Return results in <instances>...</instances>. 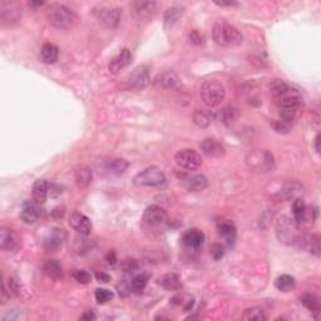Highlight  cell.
Returning <instances> with one entry per match:
<instances>
[{
  "mask_svg": "<svg viewBox=\"0 0 321 321\" xmlns=\"http://www.w3.org/2000/svg\"><path fill=\"white\" fill-rule=\"evenodd\" d=\"M154 83H156V86L165 89H177L181 86V81H179L178 75L174 74L173 72L161 73L156 77Z\"/></svg>",
  "mask_w": 321,
  "mask_h": 321,
  "instance_id": "obj_20",
  "label": "cell"
},
{
  "mask_svg": "<svg viewBox=\"0 0 321 321\" xmlns=\"http://www.w3.org/2000/svg\"><path fill=\"white\" fill-rule=\"evenodd\" d=\"M272 128L275 129L277 133H289L290 128H291V126L287 125V123L284 122V121H275V122L271 123Z\"/></svg>",
  "mask_w": 321,
  "mask_h": 321,
  "instance_id": "obj_43",
  "label": "cell"
},
{
  "mask_svg": "<svg viewBox=\"0 0 321 321\" xmlns=\"http://www.w3.org/2000/svg\"><path fill=\"white\" fill-rule=\"evenodd\" d=\"M166 219H167V213L162 207L157 206V205H152V206L147 207L145 213H143V222L151 227L165 224Z\"/></svg>",
  "mask_w": 321,
  "mask_h": 321,
  "instance_id": "obj_12",
  "label": "cell"
},
{
  "mask_svg": "<svg viewBox=\"0 0 321 321\" xmlns=\"http://www.w3.org/2000/svg\"><path fill=\"white\" fill-rule=\"evenodd\" d=\"M59 57V49L57 46L53 43H46L43 44L41 50V58L42 62L46 64H53L58 61Z\"/></svg>",
  "mask_w": 321,
  "mask_h": 321,
  "instance_id": "obj_27",
  "label": "cell"
},
{
  "mask_svg": "<svg viewBox=\"0 0 321 321\" xmlns=\"http://www.w3.org/2000/svg\"><path fill=\"white\" fill-rule=\"evenodd\" d=\"M217 115H218V119L221 121L224 125L230 126V125H232L236 119H237L238 112L235 107L227 106V107H224V108L218 112Z\"/></svg>",
  "mask_w": 321,
  "mask_h": 321,
  "instance_id": "obj_32",
  "label": "cell"
},
{
  "mask_svg": "<svg viewBox=\"0 0 321 321\" xmlns=\"http://www.w3.org/2000/svg\"><path fill=\"white\" fill-rule=\"evenodd\" d=\"M147 283H148L147 275H145V274L136 275L133 278H132V283H131L132 290H133L134 292H142L143 290H145V287L147 286Z\"/></svg>",
  "mask_w": 321,
  "mask_h": 321,
  "instance_id": "obj_38",
  "label": "cell"
},
{
  "mask_svg": "<svg viewBox=\"0 0 321 321\" xmlns=\"http://www.w3.org/2000/svg\"><path fill=\"white\" fill-rule=\"evenodd\" d=\"M301 191V186L296 184V182H291V184H286L284 186L283 190L278 191L276 193V198L278 201H289L290 198H295Z\"/></svg>",
  "mask_w": 321,
  "mask_h": 321,
  "instance_id": "obj_28",
  "label": "cell"
},
{
  "mask_svg": "<svg viewBox=\"0 0 321 321\" xmlns=\"http://www.w3.org/2000/svg\"><path fill=\"white\" fill-rule=\"evenodd\" d=\"M192 119L193 123L199 128H206V127L210 126L211 123V117L207 112L201 111V109H197V111L193 112L192 114Z\"/></svg>",
  "mask_w": 321,
  "mask_h": 321,
  "instance_id": "obj_37",
  "label": "cell"
},
{
  "mask_svg": "<svg viewBox=\"0 0 321 321\" xmlns=\"http://www.w3.org/2000/svg\"><path fill=\"white\" fill-rule=\"evenodd\" d=\"M166 182V174L161 168L152 166L141 171L133 178V184L142 187H158Z\"/></svg>",
  "mask_w": 321,
  "mask_h": 321,
  "instance_id": "obj_6",
  "label": "cell"
},
{
  "mask_svg": "<svg viewBox=\"0 0 321 321\" xmlns=\"http://www.w3.org/2000/svg\"><path fill=\"white\" fill-rule=\"evenodd\" d=\"M129 163L123 158H107L97 163V170L103 176H121L127 171Z\"/></svg>",
  "mask_w": 321,
  "mask_h": 321,
  "instance_id": "obj_8",
  "label": "cell"
},
{
  "mask_svg": "<svg viewBox=\"0 0 321 321\" xmlns=\"http://www.w3.org/2000/svg\"><path fill=\"white\" fill-rule=\"evenodd\" d=\"M199 148H201L202 153L206 154L207 157H221L226 152L225 146L219 141L215 139V138H206V139H204L201 145H199Z\"/></svg>",
  "mask_w": 321,
  "mask_h": 321,
  "instance_id": "obj_17",
  "label": "cell"
},
{
  "mask_svg": "<svg viewBox=\"0 0 321 321\" xmlns=\"http://www.w3.org/2000/svg\"><path fill=\"white\" fill-rule=\"evenodd\" d=\"M207 186L208 181L204 174H197V176L188 177L187 179H185V187L190 192H201V191L206 190Z\"/></svg>",
  "mask_w": 321,
  "mask_h": 321,
  "instance_id": "obj_24",
  "label": "cell"
},
{
  "mask_svg": "<svg viewBox=\"0 0 321 321\" xmlns=\"http://www.w3.org/2000/svg\"><path fill=\"white\" fill-rule=\"evenodd\" d=\"M43 272L53 280H61L63 277V267L58 260H47L43 264Z\"/></svg>",
  "mask_w": 321,
  "mask_h": 321,
  "instance_id": "obj_26",
  "label": "cell"
},
{
  "mask_svg": "<svg viewBox=\"0 0 321 321\" xmlns=\"http://www.w3.org/2000/svg\"><path fill=\"white\" fill-rule=\"evenodd\" d=\"M157 283H158V285L162 286L163 289L170 290V291L179 290L182 287L181 278H179L178 275L174 274V272H170V274L161 276Z\"/></svg>",
  "mask_w": 321,
  "mask_h": 321,
  "instance_id": "obj_25",
  "label": "cell"
},
{
  "mask_svg": "<svg viewBox=\"0 0 321 321\" xmlns=\"http://www.w3.org/2000/svg\"><path fill=\"white\" fill-rule=\"evenodd\" d=\"M216 5H218V7H236L237 3L236 2H216Z\"/></svg>",
  "mask_w": 321,
  "mask_h": 321,
  "instance_id": "obj_48",
  "label": "cell"
},
{
  "mask_svg": "<svg viewBox=\"0 0 321 321\" xmlns=\"http://www.w3.org/2000/svg\"><path fill=\"white\" fill-rule=\"evenodd\" d=\"M315 149H316L317 153H320V134L315 137Z\"/></svg>",
  "mask_w": 321,
  "mask_h": 321,
  "instance_id": "obj_51",
  "label": "cell"
},
{
  "mask_svg": "<svg viewBox=\"0 0 321 321\" xmlns=\"http://www.w3.org/2000/svg\"><path fill=\"white\" fill-rule=\"evenodd\" d=\"M69 225L73 227L78 233L83 236H88L92 231V222L91 219L87 217L83 213L74 211L69 217Z\"/></svg>",
  "mask_w": 321,
  "mask_h": 321,
  "instance_id": "obj_14",
  "label": "cell"
},
{
  "mask_svg": "<svg viewBox=\"0 0 321 321\" xmlns=\"http://www.w3.org/2000/svg\"><path fill=\"white\" fill-rule=\"evenodd\" d=\"M107 260H108V263H109V264L114 265V264H115V261H117V258H115L114 252H109V253H108V256H107Z\"/></svg>",
  "mask_w": 321,
  "mask_h": 321,
  "instance_id": "obj_50",
  "label": "cell"
},
{
  "mask_svg": "<svg viewBox=\"0 0 321 321\" xmlns=\"http://www.w3.org/2000/svg\"><path fill=\"white\" fill-rule=\"evenodd\" d=\"M95 300L99 304H106L113 298V292L107 289H97L95 290Z\"/></svg>",
  "mask_w": 321,
  "mask_h": 321,
  "instance_id": "obj_40",
  "label": "cell"
},
{
  "mask_svg": "<svg viewBox=\"0 0 321 321\" xmlns=\"http://www.w3.org/2000/svg\"><path fill=\"white\" fill-rule=\"evenodd\" d=\"M48 195H49V185L44 179H38L33 186V198L36 205L46 204Z\"/></svg>",
  "mask_w": 321,
  "mask_h": 321,
  "instance_id": "obj_22",
  "label": "cell"
},
{
  "mask_svg": "<svg viewBox=\"0 0 321 321\" xmlns=\"http://www.w3.org/2000/svg\"><path fill=\"white\" fill-rule=\"evenodd\" d=\"M301 303H303V305L305 306L306 309L310 310L311 312H314V314H319L320 312V301H319V297L316 296V295L314 294H304L303 296H301Z\"/></svg>",
  "mask_w": 321,
  "mask_h": 321,
  "instance_id": "obj_34",
  "label": "cell"
},
{
  "mask_svg": "<svg viewBox=\"0 0 321 321\" xmlns=\"http://www.w3.org/2000/svg\"><path fill=\"white\" fill-rule=\"evenodd\" d=\"M211 256H212L215 260H219L221 257H224L225 255V247L221 244H213L210 249Z\"/></svg>",
  "mask_w": 321,
  "mask_h": 321,
  "instance_id": "obj_42",
  "label": "cell"
},
{
  "mask_svg": "<svg viewBox=\"0 0 321 321\" xmlns=\"http://www.w3.org/2000/svg\"><path fill=\"white\" fill-rule=\"evenodd\" d=\"M131 61H132L131 50L127 49V48H123V49L121 50L117 55H114V57L111 59V62H109L108 66L109 72L113 73V74H117L121 70L125 69L126 67H128Z\"/></svg>",
  "mask_w": 321,
  "mask_h": 321,
  "instance_id": "obj_15",
  "label": "cell"
},
{
  "mask_svg": "<svg viewBox=\"0 0 321 321\" xmlns=\"http://www.w3.org/2000/svg\"><path fill=\"white\" fill-rule=\"evenodd\" d=\"M81 319H82V320H94V319H95V315L93 314L92 311H87L86 314L82 315Z\"/></svg>",
  "mask_w": 321,
  "mask_h": 321,
  "instance_id": "obj_49",
  "label": "cell"
},
{
  "mask_svg": "<svg viewBox=\"0 0 321 321\" xmlns=\"http://www.w3.org/2000/svg\"><path fill=\"white\" fill-rule=\"evenodd\" d=\"M46 13L49 23L57 29H67L74 21V14L63 4H50Z\"/></svg>",
  "mask_w": 321,
  "mask_h": 321,
  "instance_id": "obj_4",
  "label": "cell"
},
{
  "mask_svg": "<svg viewBox=\"0 0 321 321\" xmlns=\"http://www.w3.org/2000/svg\"><path fill=\"white\" fill-rule=\"evenodd\" d=\"M73 277L75 278V281H78L79 284H83V285H87L92 281V275L89 274L86 270H75L73 272Z\"/></svg>",
  "mask_w": 321,
  "mask_h": 321,
  "instance_id": "obj_41",
  "label": "cell"
},
{
  "mask_svg": "<svg viewBox=\"0 0 321 321\" xmlns=\"http://www.w3.org/2000/svg\"><path fill=\"white\" fill-rule=\"evenodd\" d=\"M242 319L245 321H265L267 320V315L265 314V311L261 308L253 306V308L245 310Z\"/></svg>",
  "mask_w": 321,
  "mask_h": 321,
  "instance_id": "obj_35",
  "label": "cell"
},
{
  "mask_svg": "<svg viewBox=\"0 0 321 321\" xmlns=\"http://www.w3.org/2000/svg\"><path fill=\"white\" fill-rule=\"evenodd\" d=\"M277 104L280 109H290V111H300L303 107V98L297 92L290 91L287 94L277 98Z\"/></svg>",
  "mask_w": 321,
  "mask_h": 321,
  "instance_id": "obj_16",
  "label": "cell"
},
{
  "mask_svg": "<svg viewBox=\"0 0 321 321\" xmlns=\"http://www.w3.org/2000/svg\"><path fill=\"white\" fill-rule=\"evenodd\" d=\"M218 235L229 245H232L236 238V229L231 222H222L217 227Z\"/></svg>",
  "mask_w": 321,
  "mask_h": 321,
  "instance_id": "obj_30",
  "label": "cell"
},
{
  "mask_svg": "<svg viewBox=\"0 0 321 321\" xmlns=\"http://www.w3.org/2000/svg\"><path fill=\"white\" fill-rule=\"evenodd\" d=\"M52 216L54 218H62L64 216V207H57L52 211Z\"/></svg>",
  "mask_w": 321,
  "mask_h": 321,
  "instance_id": "obj_47",
  "label": "cell"
},
{
  "mask_svg": "<svg viewBox=\"0 0 321 321\" xmlns=\"http://www.w3.org/2000/svg\"><path fill=\"white\" fill-rule=\"evenodd\" d=\"M246 165L255 173H267L274 168L275 159L271 152L266 149H253L246 156Z\"/></svg>",
  "mask_w": 321,
  "mask_h": 321,
  "instance_id": "obj_3",
  "label": "cell"
},
{
  "mask_svg": "<svg viewBox=\"0 0 321 321\" xmlns=\"http://www.w3.org/2000/svg\"><path fill=\"white\" fill-rule=\"evenodd\" d=\"M21 246V237L15 231L9 227H2L0 229V249L3 251L12 252L15 251Z\"/></svg>",
  "mask_w": 321,
  "mask_h": 321,
  "instance_id": "obj_10",
  "label": "cell"
},
{
  "mask_svg": "<svg viewBox=\"0 0 321 321\" xmlns=\"http://www.w3.org/2000/svg\"><path fill=\"white\" fill-rule=\"evenodd\" d=\"M306 205L303 198H296L292 204V215H294V221L297 225L304 224L306 221Z\"/></svg>",
  "mask_w": 321,
  "mask_h": 321,
  "instance_id": "obj_29",
  "label": "cell"
},
{
  "mask_svg": "<svg viewBox=\"0 0 321 321\" xmlns=\"http://www.w3.org/2000/svg\"><path fill=\"white\" fill-rule=\"evenodd\" d=\"M305 245H308L310 252L314 253L315 256H320V237L319 235H311V237L306 238Z\"/></svg>",
  "mask_w": 321,
  "mask_h": 321,
  "instance_id": "obj_39",
  "label": "cell"
},
{
  "mask_svg": "<svg viewBox=\"0 0 321 321\" xmlns=\"http://www.w3.org/2000/svg\"><path fill=\"white\" fill-rule=\"evenodd\" d=\"M39 205L36 204H25L23 210L21 211V219L24 224H35L41 217Z\"/></svg>",
  "mask_w": 321,
  "mask_h": 321,
  "instance_id": "obj_23",
  "label": "cell"
},
{
  "mask_svg": "<svg viewBox=\"0 0 321 321\" xmlns=\"http://www.w3.org/2000/svg\"><path fill=\"white\" fill-rule=\"evenodd\" d=\"M137 267V264L134 260H126L125 263H123V269L126 270V271H133V270H136Z\"/></svg>",
  "mask_w": 321,
  "mask_h": 321,
  "instance_id": "obj_44",
  "label": "cell"
},
{
  "mask_svg": "<svg viewBox=\"0 0 321 321\" xmlns=\"http://www.w3.org/2000/svg\"><path fill=\"white\" fill-rule=\"evenodd\" d=\"M300 225H297L294 219L283 216L276 222V236L280 242L285 245H301L305 244L306 237L301 235Z\"/></svg>",
  "mask_w": 321,
  "mask_h": 321,
  "instance_id": "obj_1",
  "label": "cell"
},
{
  "mask_svg": "<svg viewBox=\"0 0 321 321\" xmlns=\"http://www.w3.org/2000/svg\"><path fill=\"white\" fill-rule=\"evenodd\" d=\"M156 10L154 2H133L131 4V13L138 21H145L151 18Z\"/></svg>",
  "mask_w": 321,
  "mask_h": 321,
  "instance_id": "obj_13",
  "label": "cell"
},
{
  "mask_svg": "<svg viewBox=\"0 0 321 321\" xmlns=\"http://www.w3.org/2000/svg\"><path fill=\"white\" fill-rule=\"evenodd\" d=\"M149 83H151V75H149L148 68L145 66L137 67L127 78V84L129 88L136 89V91L145 89Z\"/></svg>",
  "mask_w": 321,
  "mask_h": 321,
  "instance_id": "obj_9",
  "label": "cell"
},
{
  "mask_svg": "<svg viewBox=\"0 0 321 321\" xmlns=\"http://www.w3.org/2000/svg\"><path fill=\"white\" fill-rule=\"evenodd\" d=\"M226 95V91L218 81H206L201 87V98L207 107H217L222 103Z\"/></svg>",
  "mask_w": 321,
  "mask_h": 321,
  "instance_id": "obj_5",
  "label": "cell"
},
{
  "mask_svg": "<svg viewBox=\"0 0 321 321\" xmlns=\"http://www.w3.org/2000/svg\"><path fill=\"white\" fill-rule=\"evenodd\" d=\"M93 178L92 170L87 166H78L74 170V181L79 188H87Z\"/></svg>",
  "mask_w": 321,
  "mask_h": 321,
  "instance_id": "obj_21",
  "label": "cell"
},
{
  "mask_svg": "<svg viewBox=\"0 0 321 321\" xmlns=\"http://www.w3.org/2000/svg\"><path fill=\"white\" fill-rule=\"evenodd\" d=\"M98 19L108 28H115L119 23L122 12L118 8H107V9H101L97 12Z\"/></svg>",
  "mask_w": 321,
  "mask_h": 321,
  "instance_id": "obj_18",
  "label": "cell"
},
{
  "mask_svg": "<svg viewBox=\"0 0 321 321\" xmlns=\"http://www.w3.org/2000/svg\"><path fill=\"white\" fill-rule=\"evenodd\" d=\"M205 233L202 232L201 230L198 229H191L188 231H186V233L184 235V244L188 249L192 250H198L201 249L202 245L205 244Z\"/></svg>",
  "mask_w": 321,
  "mask_h": 321,
  "instance_id": "obj_19",
  "label": "cell"
},
{
  "mask_svg": "<svg viewBox=\"0 0 321 321\" xmlns=\"http://www.w3.org/2000/svg\"><path fill=\"white\" fill-rule=\"evenodd\" d=\"M190 38H191V42L195 44H201L202 43V36L198 34V32L197 30H192L190 34Z\"/></svg>",
  "mask_w": 321,
  "mask_h": 321,
  "instance_id": "obj_45",
  "label": "cell"
},
{
  "mask_svg": "<svg viewBox=\"0 0 321 321\" xmlns=\"http://www.w3.org/2000/svg\"><path fill=\"white\" fill-rule=\"evenodd\" d=\"M276 289L283 292H290L296 287V280L290 275H281L275 281Z\"/></svg>",
  "mask_w": 321,
  "mask_h": 321,
  "instance_id": "obj_31",
  "label": "cell"
},
{
  "mask_svg": "<svg viewBox=\"0 0 321 321\" xmlns=\"http://www.w3.org/2000/svg\"><path fill=\"white\" fill-rule=\"evenodd\" d=\"M212 38L216 44L226 48H235L242 44V34L238 32V29L229 23H217L213 27Z\"/></svg>",
  "mask_w": 321,
  "mask_h": 321,
  "instance_id": "obj_2",
  "label": "cell"
},
{
  "mask_svg": "<svg viewBox=\"0 0 321 321\" xmlns=\"http://www.w3.org/2000/svg\"><path fill=\"white\" fill-rule=\"evenodd\" d=\"M174 161L181 168L188 171H195L202 166V157L195 149L185 148L181 149L174 156Z\"/></svg>",
  "mask_w": 321,
  "mask_h": 321,
  "instance_id": "obj_7",
  "label": "cell"
},
{
  "mask_svg": "<svg viewBox=\"0 0 321 321\" xmlns=\"http://www.w3.org/2000/svg\"><path fill=\"white\" fill-rule=\"evenodd\" d=\"M67 241V232L64 229L57 227L49 232V235L44 238V249L47 251H58L63 247Z\"/></svg>",
  "mask_w": 321,
  "mask_h": 321,
  "instance_id": "obj_11",
  "label": "cell"
},
{
  "mask_svg": "<svg viewBox=\"0 0 321 321\" xmlns=\"http://www.w3.org/2000/svg\"><path fill=\"white\" fill-rule=\"evenodd\" d=\"M290 91H291V88L289 87V84H286L281 79H274L270 83V93L274 95L276 99L287 94Z\"/></svg>",
  "mask_w": 321,
  "mask_h": 321,
  "instance_id": "obj_33",
  "label": "cell"
},
{
  "mask_svg": "<svg viewBox=\"0 0 321 321\" xmlns=\"http://www.w3.org/2000/svg\"><path fill=\"white\" fill-rule=\"evenodd\" d=\"M95 277H97V280L99 281V283H109V281H111V276L104 274V272H97V274H95Z\"/></svg>",
  "mask_w": 321,
  "mask_h": 321,
  "instance_id": "obj_46",
  "label": "cell"
},
{
  "mask_svg": "<svg viewBox=\"0 0 321 321\" xmlns=\"http://www.w3.org/2000/svg\"><path fill=\"white\" fill-rule=\"evenodd\" d=\"M182 15V8L181 7H172L168 8L167 12L165 14V25L166 28H172L174 24L178 22V19Z\"/></svg>",
  "mask_w": 321,
  "mask_h": 321,
  "instance_id": "obj_36",
  "label": "cell"
}]
</instances>
